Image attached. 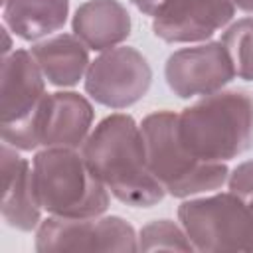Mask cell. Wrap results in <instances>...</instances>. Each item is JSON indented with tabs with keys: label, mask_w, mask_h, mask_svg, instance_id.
<instances>
[{
	"label": "cell",
	"mask_w": 253,
	"mask_h": 253,
	"mask_svg": "<svg viewBox=\"0 0 253 253\" xmlns=\"http://www.w3.org/2000/svg\"><path fill=\"white\" fill-rule=\"evenodd\" d=\"M91 172L123 204L148 208L162 200L164 188L146 162V146L134 119L115 113L103 119L81 144Z\"/></svg>",
	"instance_id": "cell-1"
},
{
	"label": "cell",
	"mask_w": 253,
	"mask_h": 253,
	"mask_svg": "<svg viewBox=\"0 0 253 253\" xmlns=\"http://www.w3.org/2000/svg\"><path fill=\"white\" fill-rule=\"evenodd\" d=\"M75 36L91 49L103 51L130 34V16L117 0H89L73 18Z\"/></svg>",
	"instance_id": "cell-13"
},
{
	"label": "cell",
	"mask_w": 253,
	"mask_h": 253,
	"mask_svg": "<svg viewBox=\"0 0 253 253\" xmlns=\"http://www.w3.org/2000/svg\"><path fill=\"white\" fill-rule=\"evenodd\" d=\"M43 73L26 49H18L2 61V138L22 150L40 146L38 117L45 99Z\"/></svg>",
	"instance_id": "cell-5"
},
{
	"label": "cell",
	"mask_w": 253,
	"mask_h": 253,
	"mask_svg": "<svg viewBox=\"0 0 253 253\" xmlns=\"http://www.w3.org/2000/svg\"><path fill=\"white\" fill-rule=\"evenodd\" d=\"M150 79L152 71L142 53L134 47H115L87 67L85 91L105 107L125 109L144 97Z\"/></svg>",
	"instance_id": "cell-8"
},
{
	"label": "cell",
	"mask_w": 253,
	"mask_h": 253,
	"mask_svg": "<svg viewBox=\"0 0 253 253\" xmlns=\"http://www.w3.org/2000/svg\"><path fill=\"white\" fill-rule=\"evenodd\" d=\"M2 215L8 225L28 231L40 221V204L34 192V180L28 160L4 144L2 148Z\"/></svg>",
	"instance_id": "cell-12"
},
{
	"label": "cell",
	"mask_w": 253,
	"mask_h": 253,
	"mask_svg": "<svg viewBox=\"0 0 253 253\" xmlns=\"http://www.w3.org/2000/svg\"><path fill=\"white\" fill-rule=\"evenodd\" d=\"M93 121L89 101L77 93L45 95L38 117V142L45 148H75L85 142Z\"/></svg>",
	"instance_id": "cell-11"
},
{
	"label": "cell",
	"mask_w": 253,
	"mask_h": 253,
	"mask_svg": "<svg viewBox=\"0 0 253 253\" xmlns=\"http://www.w3.org/2000/svg\"><path fill=\"white\" fill-rule=\"evenodd\" d=\"M237 77L253 81V18L235 22L221 38Z\"/></svg>",
	"instance_id": "cell-16"
},
{
	"label": "cell",
	"mask_w": 253,
	"mask_h": 253,
	"mask_svg": "<svg viewBox=\"0 0 253 253\" xmlns=\"http://www.w3.org/2000/svg\"><path fill=\"white\" fill-rule=\"evenodd\" d=\"M233 10V0H168L152 30L164 42H198L225 26Z\"/></svg>",
	"instance_id": "cell-10"
},
{
	"label": "cell",
	"mask_w": 253,
	"mask_h": 253,
	"mask_svg": "<svg viewBox=\"0 0 253 253\" xmlns=\"http://www.w3.org/2000/svg\"><path fill=\"white\" fill-rule=\"evenodd\" d=\"M134 2V6L140 10V12H144L146 16H156L162 8H164V4L168 2V0H132Z\"/></svg>",
	"instance_id": "cell-19"
},
{
	"label": "cell",
	"mask_w": 253,
	"mask_h": 253,
	"mask_svg": "<svg viewBox=\"0 0 253 253\" xmlns=\"http://www.w3.org/2000/svg\"><path fill=\"white\" fill-rule=\"evenodd\" d=\"M38 251H136L134 229L121 217H47L36 237Z\"/></svg>",
	"instance_id": "cell-7"
},
{
	"label": "cell",
	"mask_w": 253,
	"mask_h": 253,
	"mask_svg": "<svg viewBox=\"0 0 253 253\" xmlns=\"http://www.w3.org/2000/svg\"><path fill=\"white\" fill-rule=\"evenodd\" d=\"M178 215L200 251H253V219L233 192L184 202Z\"/></svg>",
	"instance_id": "cell-6"
},
{
	"label": "cell",
	"mask_w": 253,
	"mask_h": 253,
	"mask_svg": "<svg viewBox=\"0 0 253 253\" xmlns=\"http://www.w3.org/2000/svg\"><path fill=\"white\" fill-rule=\"evenodd\" d=\"M176 126L182 144L196 158L229 160L253 144V99L245 91L206 95L178 115Z\"/></svg>",
	"instance_id": "cell-2"
},
{
	"label": "cell",
	"mask_w": 253,
	"mask_h": 253,
	"mask_svg": "<svg viewBox=\"0 0 253 253\" xmlns=\"http://www.w3.org/2000/svg\"><path fill=\"white\" fill-rule=\"evenodd\" d=\"M241 10L245 12H253V0H233Z\"/></svg>",
	"instance_id": "cell-20"
},
{
	"label": "cell",
	"mask_w": 253,
	"mask_h": 253,
	"mask_svg": "<svg viewBox=\"0 0 253 253\" xmlns=\"http://www.w3.org/2000/svg\"><path fill=\"white\" fill-rule=\"evenodd\" d=\"M69 0H4V22L24 40H38L65 24Z\"/></svg>",
	"instance_id": "cell-15"
},
{
	"label": "cell",
	"mask_w": 253,
	"mask_h": 253,
	"mask_svg": "<svg viewBox=\"0 0 253 253\" xmlns=\"http://www.w3.org/2000/svg\"><path fill=\"white\" fill-rule=\"evenodd\" d=\"M32 55L38 61L42 73L53 85H75L83 71L89 67L87 49L81 40L73 36H57L47 42L36 43L32 47Z\"/></svg>",
	"instance_id": "cell-14"
},
{
	"label": "cell",
	"mask_w": 253,
	"mask_h": 253,
	"mask_svg": "<svg viewBox=\"0 0 253 253\" xmlns=\"http://www.w3.org/2000/svg\"><path fill=\"white\" fill-rule=\"evenodd\" d=\"M229 192L241 198L253 219V160L239 164L229 176Z\"/></svg>",
	"instance_id": "cell-18"
},
{
	"label": "cell",
	"mask_w": 253,
	"mask_h": 253,
	"mask_svg": "<svg viewBox=\"0 0 253 253\" xmlns=\"http://www.w3.org/2000/svg\"><path fill=\"white\" fill-rule=\"evenodd\" d=\"M34 192L40 208L61 217H95L109 206L107 186L73 148H45L34 158Z\"/></svg>",
	"instance_id": "cell-3"
},
{
	"label": "cell",
	"mask_w": 253,
	"mask_h": 253,
	"mask_svg": "<svg viewBox=\"0 0 253 253\" xmlns=\"http://www.w3.org/2000/svg\"><path fill=\"white\" fill-rule=\"evenodd\" d=\"M164 73L168 87L182 99L217 93L235 77L221 42L174 51L166 61Z\"/></svg>",
	"instance_id": "cell-9"
},
{
	"label": "cell",
	"mask_w": 253,
	"mask_h": 253,
	"mask_svg": "<svg viewBox=\"0 0 253 253\" xmlns=\"http://www.w3.org/2000/svg\"><path fill=\"white\" fill-rule=\"evenodd\" d=\"M176 119L178 115L172 111H158L148 115L140 125L152 176L164 192L176 198L217 190L227 180V168L221 162L200 160L186 150L178 136Z\"/></svg>",
	"instance_id": "cell-4"
},
{
	"label": "cell",
	"mask_w": 253,
	"mask_h": 253,
	"mask_svg": "<svg viewBox=\"0 0 253 253\" xmlns=\"http://www.w3.org/2000/svg\"><path fill=\"white\" fill-rule=\"evenodd\" d=\"M140 249H182L192 251L194 245L188 235L168 219L152 221L140 231Z\"/></svg>",
	"instance_id": "cell-17"
}]
</instances>
